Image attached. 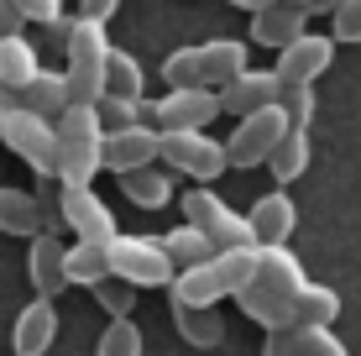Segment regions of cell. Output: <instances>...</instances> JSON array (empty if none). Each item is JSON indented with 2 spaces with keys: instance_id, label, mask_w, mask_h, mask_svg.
Returning <instances> with one entry per match:
<instances>
[{
  "instance_id": "1",
  "label": "cell",
  "mask_w": 361,
  "mask_h": 356,
  "mask_svg": "<svg viewBox=\"0 0 361 356\" xmlns=\"http://www.w3.org/2000/svg\"><path fill=\"white\" fill-rule=\"evenodd\" d=\"M53 32L63 37V53H68V100L73 105H99L105 100V58H110V37L99 21H84V16H63L53 21Z\"/></svg>"
},
{
  "instance_id": "2",
  "label": "cell",
  "mask_w": 361,
  "mask_h": 356,
  "mask_svg": "<svg viewBox=\"0 0 361 356\" xmlns=\"http://www.w3.org/2000/svg\"><path fill=\"white\" fill-rule=\"evenodd\" d=\"M58 131V183H90L99 168H105V126H99L94 105H68L63 116L53 121Z\"/></svg>"
},
{
  "instance_id": "3",
  "label": "cell",
  "mask_w": 361,
  "mask_h": 356,
  "mask_svg": "<svg viewBox=\"0 0 361 356\" xmlns=\"http://www.w3.org/2000/svg\"><path fill=\"white\" fill-rule=\"evenodd\" d=\"M157 157L168 163V173H183L194 183H215L226 173V142L209 131H157Z\"/></svg>"
},
{
  "instance_id": "4",
  "label": "cell",
  "mask_w": 361,
  "mask_h": 356,
  "mask_svg": "<svg viewBox=\"0 0 361 356\" xmlns=\"http://www.w3.org/2000/svg\"><path fill=\"white\" fill-rule=\"evenodd\" d=\"M183 220H189L194 231H204V241H209L215 252L257 247V236H252V226H246V215H235L215 189H204V183H194V189L183 194Z\"/></svg>"
},
{
  "instance_id": "5",
  "label": "cell",
  "mask_w": 361,
  "mask_h": 356,
  "mask_svg": "<svg viewBox=\"0 0 361 356\" xmlns=\"http://www.w3.org/2000/svg\"><path fill=\"white\" fill-rule=\"evenodd\" d=\"M110 278L131 288H168L178 278V267L168 262L157 236H116L110 241Z\"/></svg>"
},
{
  "instance_id": "6",
  "label": "cell",
  "mask_w": 361,
  "mask_h": 356,
  "mask_svg": "<svg viewBox=\"0 0 361 356\" xmlns=\"http://www.w3.org/2000/svg\"><path fill=\"white\" fill-rule=\"evenodd\" d=\"M0 142H6L37 178H53V168H58V131H53V121L11 105L6 116H0Z\"/></svg>"
},
{
  "instance_id": "7",
  "label": "cell",
  "mask_w": 361,
  "mask_h": 356,
  "mask_svg": "<svg viewBox=\"0 0 361 356\" xmlns=\"http://www.w3.org/2000/svg\"><path fill=\"white\" fill-rule=\"evenodd\" d=\"M283 131H288L283 105H267V110H257V116H241L235 131L226 137V163L231 168H267V157H272V147L283 142Z\"/></svg>"
},
{
  "instance_id": "8",
  "label": "cell",
  "mask_w": 361,
  "mask_h": 356,
  "mask_svg": "<svg viewBox=\"0 0 361 356\" xmlns=\"http://www.w3.org/2000/svg\"><path fill=\"white\" fill-rule=\"evenodd\" d=\"M58 215H63V231H73V241H99V247H110V241L121 236L110 204L99 200L90 183H58Z\"/></svg>"
},
{
  "instance_id": "9",
  "label": "cell",
  "mask_w": 361,
  "mask_h": 356,
  "mask_svg": "<svg viewBox=\"0 0 361 356\" xmlns=\"http://www.w3.org/2000/svg\"><path fill=\"white\" fill-rule=\"evenodd\" d=\"M220 116V90H168L163 100H147V126L157 131H209Z\"/></svg>"
},
{
  "instance_id": "10",
  "label": "cell",
  "mask_w": 361,
  "mask_h": 356,
  "mask_svg": "<svg viewBox=\"0 0 361 356\" xmlns=\"http://www.w3.org/2000/svg\"><path fill=\"white\" fill-rule=\"evenodd\" d=\"M335 63V37H319V32H304L293 37L288 47H278V79L283 84H314L319 73Z\"/></svg>"
},
{
  "instance_id": "11",
  "label": "cell",
  "mask_w": 361,
  "mask_h": 356,
  "mask_svg": "<svg viewBox=\"0 0 361 356\" xmlns=\"http://www.w3.org/2000/svg\"><path fill=\"white\" fill-rule=\"evenodd\" d=\"M278 94H283V79L272 68H246V73H235V79L220 90V116H257V110H267V105H278Z\"/></svg>"
},
{
  "instance_id": "12",
  "label": "cell",
  "mask_w": 361,
  "mask_h": 356,
  "mask_svg": "<svg viewBox=\"0 0 361 356\" xmlns=\"http://www.w3.org/2000/svg\"><path fill=\"white\" fill-rule=\"evenodd\" d=\"M27 278H32V293L37 299H58L68 288V241L63 236H32V252H27Z\"/></svg>"
},
{
  "instance_id": "13",
  "label": "cell",
  "mask_w": 361,
  "mask_h": 356,
  "mask_svg": "<svg viewBox=\"0 0 361 356\" xmlns=\"http://www.w3.org/2000/svg\"><path fill=\"white\" fill-rule=\"evenodd\" d=\"M157 163V126H126V131H105V168L110 173H136V168Z\"/></svg>"
},
{
  "instance_id": "14",
  "label": "cell",
  "mask_w": 361,
  "mask_h": 356,
  "mask_svg": "<svg viewBox=\"0 0 361 356\" xmlns=\"http://www.w3.org/2000/svg\"><path fill=\"white\" fill-rule=\"evenodd\" d=\"M246 226H252L257 247H288V236L298 226V204L283 189H272V194H262V200L246 210Z\"/></svg>"
},
{
  "instance_id": "15",
  "label": "cell",
  "mask_w": 361,
  "mask_h": 356,
  "mask_svg": "<svg viewBox=\"0 0 361 356\" xmlns=\"http://www.w3.org/2000/svg\"><path fill=\"white\" fill-rule=\"evenodd\" d=\"M58 340V309L53 299H32L27 309L16 314V325H11V351L16 356H47Z\"/></svg>"
},
{
  "instance_id": "16",
  "label": "cell",
  "mask_w": 361,
  "mask_h": 356,
  "mask_svg": "<svg viewBox=\"0 0 361 356\" xmlns=\"http://www.w3.org/2000/svg\"><path fill=\"white\" fill-rule=\"evenodd\" d=\"M194 58H199V84L204 90H226L235 73H246V42L235 37H209V42H194Z\"/></svg>"
},
{
  "instance_id": "17",
  "label": "cell",
  "mask_w": 361,
  "mask_h": 356,
  "mask_svg": "<svg viewBox=\"0 0 361 356\" xmlns=\"http://www.w3.org/2000/svg\"><path fill=\"white\" fill-rule=\"evenodd\" d=\"M257 283L283 293V299L293 304L298 293L309 288V273H304V262H298L293 247H257Z\"/></svg>"
},
{
  "instance_id": "18",
  "label": "cell",
  "mask_w": 361,
  "mask_h": 356,
  "mask_svg": "<svg viewBox=\"0 0 361 356\" xmlns=\"http://www.w3.org/2000/svg\"><path fill=\"white\" fill-rule=\"evenodd\" d=\"M309 32V11L304 6H288V0H278V6H267V11H257L252 16V42H262V47H288L293 37H304Z\"/></svg>"
},
{
  "instance_id": "19",
  "label": "cell",
  "mask_w": 361,
  "mask_h": 356,
  "mask_svg": "<svg viewBox=\"0 0 361 356\" xmlns=\"http://www.w3.org/2000/svg\"><path fill=\"white\" fill-rule=\"evenodd\" d=\"M16 105L32 110V116H42V121H58L73 105L68 100V79L58 68H37V79L27 84V90H16Z\"/></svg>"
},
{
  "instance_id": "20",
  "label": "cell",
  "mask_w": 361,
  "mask_h": 356,
  "mask_svg": "<svg viewBox=\"0 0 361 356\" xmlns=\"http://www.w3.org/2000/svg\"><path fill=\"white\" fill-rule=\"evenodd\" d=\"M168 293H173V304H189V309H215V304L226 299V288H220V278H215L209 262L183 267V273L168 283Z\"/></svg>"
},
{
  "instance_id": "21",
  "label": "cell",
  "mask_w": 361,
  "mask_h": 356,
  "mask_svg": "<svg viewBox=\"0 0 361 356\" xmlns=\"http://www.w3.org/2000/svg\"><path fill=\"white\" fill-rule=\"evenodd\" d=\"M235 304H241V314H246V320H257L262 330H293V304L283 299V293L262 288V283L241 288V293H235Z\"/></svg>"
},
{
  "instance_id": "22",
  "label": "cell",
  "mask_w": 361,
  "mask_h": 356,
  "mask_svg": "<svg viewBox=\"0 0 361 356\" xmlns=\"http://www.w3.org/2000/svg\"><path fill=\"white\" fill-rule=\"evenodd\" d=\"M121 189H126V200L136 204V210H163V204H173V173L168 168H136V173L121 178Z\"/></svg>"
},
{
  "instance_id": "23",
  "label": "cell",
  "mask_w": 361,
  "mask_h": 356,
  "mask_svg": "<svg viewBox=\"0 0 361 356\" xmlns=\"http://www.w3.org/2000/svg\"><path fill=\"white\" fill-rule=\"evenodd\" d=\"M173 325H178V336L189 340V346L209 351L226 340V314L220 309H189V304H173Z\"/></svg>"
},
{
  "instance_id": "24",
  "label": "cell",
  "mask_w": 361,
  "mask_h": 356,
  "mask_svg": "<svg viewBox=\"0 0 361 356\" xmlns=\"http://www.w3.org/2000/svg\"><path fill=\"white\" fill-rule=\"evenodd\" d=\"M37 47L27 42V37H0V84H6L11 94L27 90V84L37 79Z\"/></svg>"
},
{
  "instance_id": "25",
  "label": "cell",
  "mask_w": 361,
  "mask_h": 356,
  "mask_svg": "<svg viewBox=\"0 0 361 356\" xmlns=\"http://www.w3.org/2000/svg\"><path fill=\"white\" fill-rule=\"evenodd\" d=\"M0 231L6 236H42V215H37V194L27 189H0Z\"/></svg>"
},
{
  "instance_id": "26",
  "label": "cell",
  "mask_w": 361,
  "mask_h": 356,
  "mask_svg": "<svg viewBox=\"0 0 361 356\" xmlns=\"http://www.w3.org/2000/svg\"><path fill=\"white\" fill-rule=\"evenodd\" d=\"M309 157H314V142H309V131H283V142L272 147L267 168H272V178H278V183H293V178L309 173Z\"/></svg>"
},
{
  "instance_id": "27",
  "label": "cell",
  "mask_w": 361,
  "mask_h": 356,
  "mask_svg": "<svg viewBox=\"0 0 361 356\" xmlns=\"http://www.w3.org/2000/svg\"><path fill=\"white\" fill-rule=\"evenodd\" d=\"M209 267H215V278H220V288H226V299H235L241 288L257 283V247L215 252V257H209Z\"/></svg>"
},
{
  "instance_id": "28",
  "label": "cell",
  "mask_w": 361,
  "mask_h": 356,
  "mask_svg": "<svg viewBox=\"0 0 361 356\" xmlns=\"http://www.w3.org/2000/svg\"><path fill=\"white\" fill-rule=\"evenodd\" d=\"M105 278H110V247H99V241H73L68 247V283L99 288Z\"/></svg>"
},
{
  "instance_id": "29",
  "label": "cell",
  "mask_w": 361,
  "mask_h": 356,
  "mask_svg": "<svg viewBox=\"0 0 361 356\" xmlns=\"http://www.w3.org/2000/svg\"><path fill=\"white\" fill-rule=\"evenodd\" d=\"M142 90H147L142 63H136L126 47H110V58H105V94H121V100H142Z\"/></svg>"
},
{
  "instance_id": "30",
  "label": "cell",
  "mask_w": 361,
  "mask_h": 356,
  "mask_svg": "<svg viewBox=\"0 0 361 356\" xmlns=\"http://www.w3.org/2000/svg\"><path fill=\"white\" fill-rule=\"evenodd\" d=\"M163 252H168V262L178 267H199V262H209V257H215V247H209L204 241V231H194L189 220H183V226H173L168 236H163Z\"/></svg>"
},
{
  "instance_id": "31",
  "label": "cell",
  "mask_w": 361,
  "mask_h": 356,
  "mask_svg": "<svg viewBox=\"0 0 361 356\" xmlns=\"http://www.w3.org/2000/svg\"><path fill=\"white\" fill-rule=\"evenodd\" d=\"M335 314H341V293L325 283H309L293 299V330L298 325H335Z\"/></svg>"
},
{
  "instance_id": "32",
  "label": "cell",
  "mask_w": 361,
  "mask_h": 356,
  "mask_svg": "<svg viewBox=\"0 0 361 356\" xmlns=\"http://www.w3.org/2000/svg\"><path fill=\"white\" fill-rule=\"evenodd\" d=\"M293 351L298 356H351V346L335 336V325H298L293 330Z\"/></svg>"
},
{
  "instance_id": "33",
  "label": "cell",
  "mask_w": 361,
  "mask_h": 356,
  "mask_svg": "<svg viewBox=\"0 0 361 356\" xmlns=\"http://www.w3.org/2000/svg\"><path fill=\"white\" fill-rule=\"evenodd\" d=\"M278 105H283V116H288V131H309V121H314V84H283V94H278Z\"/></svg>"
},
{
  "instance_id": "34",
  "label": "cell",
  "mask_w": 361,
  "mask_h": 356,
  "mask_svg": "<svg viewBox=\"0 0 361 356\" xmlns=\"http://www.w3.org/2000/svg\"><path fill=\"white\" fill-rule=\"evenodd\" d=\"M99 126L105 131H126V126H142L147 121V100H121V94H105V100L94 105Z\"/></svg>"
},
{
  "instance_id": "35",
  "label": "cell",
  "mask_w": 361,
  "mask_h": 356,
  "mask_svg": "<svg viewBox=\"0 0 361 356\" xmlns=\"http://www.w3.org/2000/svg\"><path fill=\"white\" fill-rule=\"evenodd\" d=\"M94 356H142V330H136V320H110L105 336L94 340Z\"/></svg>"
},
{
  "instance_id": "36",
  "label": "cell",
  "mask_w": 361,
  "mask_h": 356,
  "mask_svg": "<svg viewBox=\"0 0 361 356\" xmlns=\"http://www.w3.org/2000/svg\"><path fill=\"white\" fill-rule=\"evenodd\" d=\"M94 299H99V309H105L110 320H131V309H136V288L121 283V278H105V283L94 288Z\"/></svg>"
},
{
  "instance_id": "37",
  "label": "cell",
  "mask_w": 361,
  "mask_h": 356,
  "mask_svg": "<svg viewBox=\"0 0 361 356\" xmlns=\"http://www.w3.org/2000/svg\"><path fill=\"white\" fill-rule=\"evenodd\" d=\"M335 42H361V0L335 6Z\"/></svg>"
},
{
  "instance_id": "38",
  "label": "cell",
  "mask_w": 361,
  "mask_h": 356,
  "mask_svg": "<svg viewBox=\"0 0 361 356\" xmlns=\"http://www.w3.org/2000/svg\"><path fill=\"white\" fill-rule=\"evenodd\" d=\"M11 6L21 11V21H42V27L63 21V0H11Z\"/></svg>"
},
{
  "instance_id": "39",
  "label": "cell",
  "mask_w": 361,
  "mask_h": 356,
  "mask_svg": "<svg viewBox=\"0 0 361 356\" xmlns=\"http://www.w3.org/2000/svg\"><path fill=\"white\" fill-rule=\"evenodd\" d=\"M116 11H121V0H79V16L84 21H99V27H105Z\"/></svg>"
},
{
  "instance_id": "40",
  "label": "cell",
  "mask_w": 361,
  "mask_h": 356,
  "mask_svg": "<svg viewBox=\"0 0 361 356\" xmlns=\"http://www.w3.org/2000/svg\"><path fill=\"white\" fill-rule=\"evenodd\" d=\"M262 356H298V351H293V330H267Z\"/></svg>"
},
{
  "instance_id": "41",
  "label": "cell",
  "mask_w": 361,
  "mask_h": 356,
  "mask_svg": "<svg viewBox=\"0 0 361 356\" xmlns=\"http://www.w3.org/2000/svg\"><path fill=\"white\" fill-rule=\"evenodd\" d=\"M21 27H27V21H21V11L11 6V0H0V37H21Z\"/></svg>"
},
{
  "instance_id": "42",
  "label": "cell",
  "mask_w": 361,
  "mask_h": 356,
  "mask_svg": "<svg viewBox=\"0 0 361 356\" xmlns=\"http://www.w3.org/2000/svg\"><path fill=\"white\" fill-rule=\"evenodd\" d=\"M335 6L341 0H309V16H335Z\"/></svg>"
},
{
  "instance_id": "43",
  "label": "cell",
  "mask_w": 361,
  "mask_h": 356,
  "mask_svg": "<svg viewBox=\"0 0 361 356\" xmlns=\"http://www.w3.org/2000/svg\"><path fill=\"white\" fill-rule=\"evenodd\" d=\"M231 6H235V11H252V16H257V11H267V6H278V0H231Z\"/></svg>"
},
{
  "instance_id": "44",
  "label": "cell",
  "mask_w": 361,
  "mask_h": 356,
  "mask_svg": "<svg viewBox=\"0 0 361 356\" xmlns=\"http://www.w3.org/2000/svg\"><path fill=\"white\" fill-rule=\"evenodd\" d=\"M11 105H16V94H11V90H6V84H0V116H6V110H11Z\"/></svg>"
},
{
  "instance_id": "45",
  "label": "cell",
  "mask_w": 361,
  "mask_h": 356,
  "mask_svg": "<svg viewBox=\"0 0 361 356\" xmlns=\"http://www.w3.org/2000/svg\"><path fill=\"white\" fill-rule=\"evenodd\" d=\"M288 6H304V11H309V0H288Z\"/></svg>"
}]
</instances>
